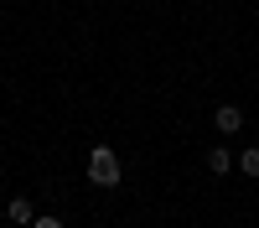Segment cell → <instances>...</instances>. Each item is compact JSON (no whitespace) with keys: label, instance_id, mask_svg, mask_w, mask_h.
Returning a JSON list of instances; mask_svg holds the SVG:
<instances>
[{"label":"cell","instance_id":"1","mask_svg":"<svg viewBox=\"0 0 259 228\" xmlns=\"http://www.w3.org/2000/svg\"><path fill=\"white\" fill-rule=\"evenodd\" d=\"M89 181L104 187V192L119 187V156L109 151V145H94V151H89Z\"/></svg>","mask_w":259,"mask_h":228},{"label":"cell","instance_id":"2","mask_svg":"<svg viewBox=\"0 0 259 228\" xmlns=\"http://www.w3.org/2000/svg\"><path fill=\"white\" fill-rule=\"evenodd\" d=\"M212 124H218L223 135H239L244 130V109L239 104H218V109H212Z\"/></svg>","mask_w":259,"mask_h":228},{"label":"cell","instance_id":"3","mask_svg":"<svg viewBox=\"0 0 259 228\" xmlns=\"http://www.w3.org/2000/svg\"><path fill=\"white\" fill-rule=\"evenodd\" d=\"M6 218H11V223H26V228H31V218H36V207H31V197H11V207H6Z\"/></svg>","mask_w":259,"mask_h":228},{"label":"cell","instance_id":"4","mask_svg":"<svg viewBox=\"0 0 259 228\" xmlns=\"http://www.w3.org/2000/svg\"><path fill=\"white\" fill-rule=\"evenodd\" d=\"M228 166H233V156L223 151V145H212V151H207V171H212V176H223Z\"/></svg>","mask_w":259,"mask_h":228},{"label":"cell","instance_id":"5","mask_svg":"<svg viewBox=\"0 0 259 228\" xmlns=\"http://www.w3.org/2000/svg\"><path fill=\"white\" fill-rule=\"evenodd\" d=\"M239 171H249V176H259V145H254V151H244V156H239Z\"/></svg>","mask_w":259,"mask_h":228},{"label":"cell","instance_id":"6","mask_svg":"<svg viewBox=\"0 0 259 228\" xmlns=\"http://www.w3.org/2000/svg\"><path fill=\"white\" fill-rule=\"evenodd\" d=\"M31 228H62V218H52V213L47 218H31Z\"/></svg>","mask_w":259,"mask_h":228}]
</instances>
